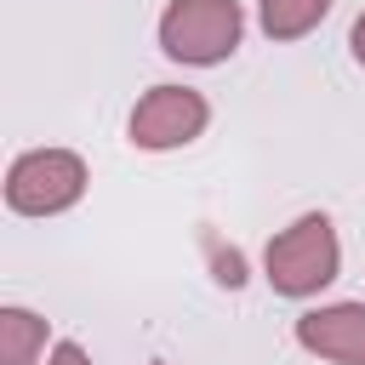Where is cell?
<instances>
[{
	"instance_id": "7",
	"label": "cell",
	"mask_w": 365,
	"mask_h": 365,
	"mask_svg": "<svg viewBox=\"0 0 365 365\" xmlns=\"http://www.w3.org/2000/svg\"><path fill=\"white\" fill-rule=\"evenodd\" d=\"M336 0H257V29L268 34V40H302V34H314L319 23H325V11H331Z\"/></svg>"
},
{
	"instance_id": "1",
	"label": "cell",
	"mask_w": 365,
	"mask_h": 365,
	"mask_svg": "<svg viewBox=\"0 0 365 365\" xmlns=\"http://www.w3.org/2000/svg\"><path fill=\"white\" fill-rule=\"evenodd\" d=\"M336 274H342V245H336V222L325 211H302L262 245V279L274 285V297L308 302Z\"/></svg>"
},
{
	"instance_id": "4",
	"label": "cell",
	"mask_w": 365,
	"mask_h": 365,
	"mask_svg": "<svg viewBox=\"0 0 365 365\" xmlns=\"http://www.w3.org/2000/svg\"><path fill=\"white\" fill-rule=\"evenodd\" d=\"M205 125H211L205 91H194V86H148L137 97L131 120H125V137L143 154H171V148H188L194 137H205Z\"/></svg>"
},
{
	"instance_id": "3",
	"label": "cell",
	"mask_w": 365,
	"mask_h": 365,
	"mask_svg": "<svg viewBox=\"0 0 365 365\" xmlns=\"http://www.w3.org/2000/svg\"><path fill=\"white\" fill-rule=\"evenodd\" d=\"M91 171L74 148H29L6 171V205L17 217H63L86 200Z\"/></svg>"
},
{
	"instance_id": "11",
	"label": "cell",
	"mask_w": 365,
	"mask_h": 365,
	"mask_svg": "<svg viewBox=\"0 0 365 365\" xmlns=\"http://www.w3.org/2000/svg\"><path fill=\"white\" fill-rule=\"evenodd\" d=\"M148 365H165V359H148Z\"/></svg>"
},
{
	"instance_id": "10",
	"label": "cell",
	"mask_w": 365,
	"mask_h": 365,
	"mask_svg": "<svg viewBox=\"0 0 365 365\" xmlns=\"http://www.w3.org/2000/svg\"><path fill=\"white\" fill-rule=\"evenodd\" d=\"M348 51H354V63L365 68V11L354 17V29H348Z\"/></svg>"
},
{
	"instance_id": "5",
	"label": "cell",
	"mask_w": 365,
	"mask_h": 365,
	"mask_svg": "<svg viewBox=\"0 0 365 365\" xmlns=\"http://www.w3.org/2000/svg\"><path fill=\"white\" fill-rule=\"evenodd\" d=\"M297 348L331 365H365V302H319L297 314Z\"/></svg>"
},
{
	"instance_id": "2",
	"label": "cell",
	"mask_w": 365,
	"mask_h": 365,
	"mask_svg": "<svg viewBox=\"0 0 365 365\" xmlns=\"http://www.w3.org/2000/svg\"><path fill=\"white\" fill-rule=\"evenodd\" d=\"M160 51L182 68H217L240 51L245 11L240 0H171L160 11Z\"/></svg>"
},
{
	"instance_id": "9",
	"label": "cell",
	"mask_w": 365,
	"mask_h": 365,
	"mask_svg": "<svg viewBox=\"0 0 365 365\" xmlns=\"http://www.w3.org/2000/svg\"><path fill=\"white\" fill-rule=\"evenodd\" d=\"M40 365H91V354H86L80 342H68V336H63V342H51V354H46Z\"/></svg>"
},
{
	"instance_id": "8",
	"label": "cell",
	"mask_w": 365,
	"mask_h": 365,
	"mask_svg": "<svg viewBox=\"0 0 365 365\" xmlns=\"http://www.w3.org/2000/svg\"><path fill=\"white\" fill-rule=\"evenodd\" d=\"M205 251H211V279L228 285V291H240V285H245V257H240L234 245H217L211 234H205Z\"/></svg>"
},
{
	"instance_id": "6",
	"label": "cell",
	"mask_w": 365,
	"mask_h": 365,
	"mask_svg": "<svg viewBox=\"0 0 365 365\" xmlns=\"http://www.w3.org/2000/svg\"><path fill=\"white\" fill-rule=\"evenodd\" d=\"M51 319L23 308V302H6L0 308V365H40L51 348Z\"/></svg>"
}]
</instances>
